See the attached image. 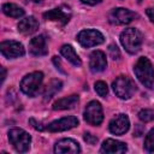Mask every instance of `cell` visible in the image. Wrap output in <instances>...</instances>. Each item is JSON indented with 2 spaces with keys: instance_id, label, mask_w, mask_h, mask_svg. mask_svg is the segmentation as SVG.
<instances>
[{
  "instance_id": "obj_1",
  "label": "cell",
  "mask_w": 154,
  "mask_h": 154,
  "mask_svg": "<svg viewBox=\"0 0 154 154\" xmlns=\"http://www.w3.org/2000/svg\"><path fill=\"white\" fill-rule=\"evenodd\" d=\"M134 72L137 79L148 89H154V67L150 60L142 57L134 66Z\"/></svg>"
},
{
  "instance_id": "obj_2",
  "label": "cell",
  "mask_w": 154,
  "mask_h": 154,
  "mask_svg": "<svg viewBox=\"0 0 154 154\" xmlns=\"http://www.w3.org/2000/svg\"><path fill=\"white\" fill-rule=\"evenodd\" d=\"M142 41H143L142 34L135 28L125 29L120 34V42L125 48V51L129 52L130 54H135L140 51L142 46Z\"/></svg>"
},
{
  "instance_id": "obj_3",
  "label": "cell",
  "mask_w": 154,
  "mask_h": 154,
  "mask_svg": "<svg viewBox=\"0 0 154 154\" xmlns=\"http://www.w3.org/2000/svg\"><path fill=\"white\" fill-rule=\"evenodd\" d=\"M112 88H113L116 95L123 100L130 99L136 91L135 82L131 78H129L128 76H118L113 81Z\"/></svg>"
},
{
  "instance_id": "obj_4",
  "label": "cell",
  "mask_w": 154,
  "mask_h": 154,
  "mask_svg": "<svg viewBox=\"0 0 154 154\" xmlns=\"http://www.w3.org/2000/svg\"><path fill=\"white\" fill-rule=\"evenodd\" d=\"M8 140L18 153H25L30 148L31 137L23 129H19V128L11 129L8 131Z\"/></svg>"
},
{
  "instance_id": "obj_5",
  "label": "cell",
  "mask_w": 154,
  "mask_h": 154,
  "mask_svg": "<svg viewBox=\"0 0 154 154\" xmlns=\"http://www.w3.org/2000/svg\"><path fill=\"white\" fill-rule=\"evenodd\" d=\"M42 79H43V73L41 71L31 72L24 76L23 79L20 81V90L29 96H35L41 87Z\"/></svg>"
},
{
  "instance_id": "obj_6",
  "label": "cell",
  "mask_w": 154,
  "mask_h": 154,
  "mask_svg": "<svg viewBox=\"0 0 154 154\" xmlns=\"http://www.w3.org/2000/svg\"><path fill=\"white\" fill-rule=\"evenodd\" d=\"M77 41L83 47L89 48V47H94V46H97V45L102 43L105 41V37L99 30L87 29V30H82V31L78 32Z\"/></svg>"
},
{
  "instance_id": "obj_7",
  "label": "cell",
  "mask_w": 154,
  "mask_h": 154,
  "mask_svg": "<svg viewBox=\"0 0 154 154\" xmlns=\"http://www.w3.org/2000/svg\"><path fill=\"white\" fill-rule=\"evenodd\" d=\"M137 17V14L128 8L124 7H118V8H113L109 13H108V20L112 24L116 25H123V24H129L131 23L135 18Z\"/></svg>"
},
{
  "instance_id": "obj_8",
  "label": "cell",
  "mask_w": 154,
  "mask_h": 154,
  "mask_svg": "<svg viewBox=\"0 0 154 154\" xmlns=\"http://www.w3.org/2000/svg\"><path fill=\"white\" fill-rule=\"evenodd\" d=\"M84 119L90 125H100L103 120L102 107L97 101H90L84 109Z\"/></svg>"
},
{
  "instance_id": "obj_9",
  "label": "cell",
  "mask_w": 154,
  "mask_h": 154,
  "mask_svg": "<svg viewBox=\"0 0 154 154\" xmlns=\"http://www.w3.org/2000/svg\"><path fill=\"white\" fill-rule=\"evenodd\" d=\"M0 51L2 53L4 57L8 58V59H13V58H19L22 55H24L25 51L22 43L17 42V41H4L0 43Z\"/></svg>"
},
{
  "instance_id": "obj_10",
  "label": "cell",
  "mask_w": 154,
  "mask_h": 154,
  "mask_svg": "<svg viewBox=\"0 0 154 154\" xmlns=\"http://www.w3.org/2000/svg\"><path fill=\"white\" fill-rule=\"evenodd\" d=\"M43 18L46 20H52V22H58L61 25H65L70 18H71V11L69 7H58V8H53L49 10L47 12L43 13Z\"/></svg>"
},
{
  "instance_id": "obj_11",
  "label": "cell",
  "mask_w": 154,
  "mask_h": 154,
  "mask_svg": "<svg viewBox=\"0 0 154 154\" xmlns=\"http://www.w3.org/2000/svg\"><path fill=\"white\" fill-rule=\"evenodd\" d=\"M77 125H78V119L73 116H69V117H64V118L52 122L51 124H48L47 130L51 132H59V131L70 130Z\"/></svg>"
},
{
  "instance_id": "obj_12",
  "label": "cell",
  "mask_w": 154,
  "mask_h": 154,
  "mask_svg": "<svg viewBox=\"0 0 154 154\" xmlns=\"http://www.w3.org/2000/svg\"><path fill=\"white\" fill-rule=\"evenodd\" d=\"M108 128H109V131L112 134H114V135H123V134H125L129 130L130 120H129L126 114L120 113V114H117L116 117L112 118V120L109 122Z\"/></svg>"
},
{
  "instance_id": "obj_13",
  "label": "cell",
  "mask_w": 154,
  "mask_h": 154,
  "mask_svg": "<svg viewBox=\"0 0 154 154\" xmlns=\"http://www.w3.org/2000/svg\"><path fill=\"white\" fill-rule=\"evenodd\" d=\"M54 152L60 154V153H72V154H77L81 152V147L79 144L72 140V138H63L60 141H58L55 143L54 147Z\"/></svg>"
},
{
  "instance_id": "obj_14",
  "label": "cell",
  "mask_w": 154,
  "mask_h": 154,
  "mask_svg": "<svg viewBox=\"0 0 154 154\" xmlns=\"http://www.w3.org/2000/svg\"><path fill=\"white\" fill-rule=\"evenodd\" d=\"M107 66V60L106 55L101 51H94L90 54V60H89V67L93 72H101L106 69Z\"/></svg>"
},
{
  "instance_id": "obj_15",
  "label": "cell",
  "mask_w": 154,
  "mask_h": 154,
  "mask_svg": "<svg viewBox=\"0 0 154 154\" xmlns=\"http://www.w3.org/2000/svg\"><path fill=\"white\" fill-rule=\"evenodd\" d=\"M29 51L35 57H41V55L47 54L48 49H47V43H46L45 36L38 35V36L31 38L29 42Z\"/></svg>"
},
{
  "instance_id": "obj_16",
  "label": "cell",
  "mask_w": 154,
  "mask_h": 154,
  "mask_svg": "<svg viewBox=\"0 0 154 154\" xmlns=\"http://www.w3.org/2000/svg\"><path fill=\"white\" fill-rule=\"evenodd\" d=\"M126 149H128V147L125 143L108 138L102 143L100 152L101 153H125Z\"/></svg>"
},
{
  "instance_id": "obj_17",
  "label": "cell",
  "mask_w": 154,
  "mask_h": 154,
  "mask_svg": "<svg viewBox=\"0 0 154 154\" xmlns=\"http://www.w3.org/2000/svg\"><path fill=\"white\" fill-rule=\"evenodd\" d=\"M37 29H38V22L32 16L26 17L18 23V30L24 35H31L36 32Z\"/></svg>"
},
{
  "instance_id": "obj_18",
  "label": "cell",
  "mask_w": 154,
  "mask_h": 154,
  "mask_svg": "<svg viewBox=\"0 0 154 154\" xmlns=\"http://www.w3.org/2000/svg\"><path fill=\"white\" fill-rule=\"evenodd\" d=\"M78 101H79L78 95H70L67 97L57 100L53 103V109H71L78 103Z\"/></svg>"
},
{
  "instance_id": "obj_19",
  "label": "cell",
  "mask_w": 154,
  "mask_h": 154,
  "mask_svg": "<svg viewBox=\"0 0 154 154\" xmlns=\"http://www.w3.org/2000/svg\"><path fill=\"white\" fill-rule=\"evenodd\" d=\"M60 53H61L71 64H73L75 66H81V65H82V61H81L78 54L76 53V51L73 49L72 46H70V45H64V46H61Z\"/></svg>"
},
{
  "instance_id": "obj_20",
  "label": "cell",
  "mask_w": 154,
  "mask_h": 154,
  "mask_svg": "<svg viewBox=\"0 0 154 154\" xmlns=\"http://www.w3.org/2000/svg\"><path fill=\"white\" fill-rule=\"evenodd\" d=\"M61 87H63L61 81H59V79H52V81H49L46 84L45 89H43V97H45V100L52 99L61 89Z\"/></svg>"
},
{
  "instance_id": "obj_21",
  "label": "cell",
  "mask_w": 154,
  "mask_h": 154,
  "mask_svg": "<svg viewBox=\"0 0 154 154\" xmlns=\"http://www.w3.org/2000/svg\"><path fill=\"white\" fill-rule=\"evenodd\" d=\"M2 12L6 16L12 17V18H19V17L24 16V10L22 7H19L18 5L11 4V2H7V4L2 5Z\"/></svg>"
},
{
  "instance_id": "obj_22",
  "label": "cell",
  "mask_w": 154,
  "mask_h": 154,
  "mask_svg": "<svg viewBox=\"0 0 154 154\" xmlns=\"http://www.w3.org/2000/svg\"><path fill=\"white\" fill-rule=\"evenodd\" d=\"M144 149L149 153L154 152V129H152L144 140Z\"/></svg>"
},
{
  "instance_id": "obj_23",
  "label": "cell",
  "mask_w": 154,
  "mask_h": 154,
  "mask_svg": "<svg viewBox=\"0 0 154 154\" xmlns=\"http://www.w3.org/2000/svg\"><path fill=\"white\" fill-rule=\"evenodd\" d=\"M138 118H140V120L143 122V123L152 122V120L154 119V111L148 109V108L141 109V111L138 112Z\"/></svg>"
},
{
  "instance_id": "obj_24",
  "label": "cell",
  "mask_w": 154,
  "mask_h": 154,
  "mask_svg": "<svg viewBox=\"0 0 154 154\" xmlns=\"http://www.w3.org/2000/svg\"><path fill=\"white\" fill-rule=\"evenodd\" d=\"M95 91L101 96V97H106V95L108 94V87L105 82L102 81H97L95 83Z\"/></svg>"
},
{
  "instance_id": "obj_25",
  "label": "cell",
  "mask_w": 154,
  "mask_h": 154,
  "mask_svg": "<svg viewBox=\"0 0 154 154\" xmlns=\"http://www.w3.org/2000/svg\"><path fill=\"white\" fill-rule=\"evenodd\" d=\"M108 54H109V57H111L113 60H117V59L120 58L119 48H118L116 45H109V46H108Z\"/></svg>"
},
{
  "instance_id": "obj_26",
  "label": "cell",
  "mask_w": 154,
  "mask_h": 154,
  "mask_svg": "<svg viewBox=\"0 0 154 154\" xmlns=\"http://www.w3.org/2000/svg\"><path fill=\"white\" fill-rule=\"evenodd\" d=\"M84 141L88 143V144H96V142H97V137L96 136H94V135H91V134H89V132H85L84 134Z\"/></svg>"
},
{
  "instance_id": "obj_27",
  "label": "cell",
  "mask_w": 154,
  "mask_h": 154,
  "mask_svg": "<svg viewBox=\"0 0 154 154\" xmlns=\"http://www.w3.org/2000/svg\"><path fill=\"white\" fill-rule=\"evenodd\" d=\"M29 123L32 125V128L34 129H36V130H40V131H42V130H45V126L40 123V122H36L34 118H30L29 119Z\"/></svg>"
},
{
  "instance_id": "obj_28",
  "label": "cell",
  "mask_w": 154,
  "mask_h": 154,
  "mask_svg": "<svg viewBox=\"0 0 154 154\" xmlns=\"http://www.w3.org/2000/svg\"><path fill=\"white\" fill-rule=\"evenodd\" d=\"M146 13H147V16L149 17V19L154 23V7H150V8H147V11H146Z\"/></svg>"
},
{
  "instance_id": "obj_29",
  "label": "cell",
  "mask_w": 154,
  "mask_h": 154,
  "mask_svg": "<svg viewBox=\"0 0 154 154\" xmlns=\"http://www.w3.org/2000/svg\"><path fill=\"white\" fill-rule=\"evenodd\" d=\"M83 4H87V5H96L99 2H101V0H81Z\"/></svg>"
},
{
  "instance_id": "obj_30",
  "label": "cell",
  "mask_w": 154,
  "mask_h": 154,
  "mask_svg": "<svg viewBox=\"0 0 154 154\" xmlns=\"http://www.w3.org/2000/svg\"><path fill=\"white\" fill-rule=\"evenodd\" d=\"M136 129H137V131H135V136H141V135H142V129H143V128H142L141 125H137Z\"/></svg>"
},
{
  "instance_id": "obj_31",
  "label": "cell",
  "mask_w": 154,
  "mask_h": 154,
  "mask_svg": "<svg viewBox=\"0 0 154 154\" xmlns=\"http://www.w3.org/2000/svg\"><path fill=\"white\" fill-rule=\"evenodd\" d=\"M1 83H4V81H5V77H6V70L4 69V67H1Z\"/></svg>"
},
{
  "instance_id": "obj_32",
  "label": "cell",
  "mask_w": 154,
  "mask_h": 154,
  "mask_svg": "<svg viewBox=\"0 0 154 154\" xmlns=\"http://www.w3.org/2000/svg\"><path fill=\"white\" fill-rule=\"evenodd\" d=\"M32 1H34V2H41L42 0H32Z\"/></svg>"
},
{
  "instance_id": "obj_33",
  "label": "cell",
  "mask_w": 154,
  "mask_h": 154,
  "mask_svg": "<svg viewBox=\"0 0 154 154\" xmlns=\"http://www.w3.org/2000/svg\"><path fill=\"white\" fill-rule=\"evenodd\" d=\"M138 1H141V0H138Z\"/></svg>"
}]
</instances>
